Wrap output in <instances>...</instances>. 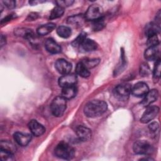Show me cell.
Returning <instances> with one entry per match:
<instances>
[{
	"label": "cell",
	"instance_id": "obj_27",
	"mask_svg": "<svg viewBox=\"0 0 161 161\" xmlns=\"http://www.w3.org/2000/svg\"><path fill=\"white\" fill-rule=\"evenodd\" d=\"M160 58H158L156 60V62L155 64L154 69H153V77L155 81H157L160 76Z\"/></svg>",
	"mask_w": 161,
	"mask_h": 161
},
{
	"label": "cell",
	"instance_id": "obj_28",
	"mask_svg": "<svg viewBox=\"0 0 161 161\" xmlns=\"http://www.w3.org/2000/svg\"><path fill=\"white\" fill-rule=\"evenodd\" d=\"M104 26V21L103 17L96 20H94L92 23V29L94 31H99Z\"/></svg>",
	"mask_w": 161,
	"mask_h": 161
},
{
	"label": "cell",
	"instance_id": "obj_23",
	"mask_svg": "<svg viewBox=\"0 0 161 161\" xmlns=\"http://www.w3.org/2000/svg\"><path fill=\"white\" fill-rule=\"evenodd\" d=\"M58 35L64 38H69L72 33L71 29L66 26H60L57 29Z\"/></svg>",
	"mask_w": 161,
	"mask_h": 161
},
{
	"label": "cell",
	"instance_id": "obj_24",
	"mask_svg": "<svg viewBox=\"0 0 161 161\" xmlns=\"http://www.w3.org/2000/svg\"><path fill=\"white\" fill-rule=\"evenodd\" d=\"M1 150H6L14 153L16 150L14 145L8 141H1Z\"/></svg>",
	"mask_w": 161,
	"mask_h": 161
},
{
	"label": "cell",
	"instance_id": "obj_2",
	"mask_svg": "<svg viewBox=\"0 0 161 161\" xmlns=\"http://www.w3.org/2000/svg\"><path fill=\"white\" fill-rule=\"evenodd\" d=\"M54 152L57 157L65 160L72 159L75 155L74 149L68 143L64 142H60L56 146Z\"/></svg>",
	"mask_w": 161,
	"mask_h": 161
},
{
	"label": "cell",
	"instance_id": "obj_30",
	"mask_svg": "<svg viewBox=\"0 0 161 161\" xmlns=\"http://www.w3.org/2000/svg\"><path fill=\"white\" fill-rule=\"evenodd\" d=\"M86 38V34L84 32L80 33L79 36L72 42V44L74 47H79L80 44L82 43V42Z\"/></svg>",
	"mask_w": 161,
	"mask_h": 161
},
{
	"label": "cell",
	"instance_id": "obj_11",
	"mask_svg": "<svg viewBox=\"0 0 161 161\" xmlns=\"http://www.w3.org/2000/svg\"><path fill=\"white\" fill-rule=\"evenodd\" d=\"M28 128L31 133L36 136L42 135L45 131V127L42 124L38 123L36 120L35 119L31 120L29 122Z\"/></svg>",
	"mask_w": 161,
	"mask_h": 161
},
{
	"label": "cell",
	"instance_id": "obj_22",
	"mask_svg": "<svg viewBox=\"0 0 161 161\" xmlns=\"http://www.w3.org/2000/svg\"><path fill=\"white\" fill-rule=\"evenodd\" d=\"M16 34L30 40H33L35 37L33 31L31 30L28 28H19L16 30Z\"/></svg>",
	"mask_w": 161,
	"mask_h": 161
},
{
	"label": "cell",
	"instance_id": "obj_19",
	"mask_svg": "<svg viewBox=\"0 0 161 161\" xmlns=\"http://www.w3.org/2000/svg\"><path fill=\"white\" fill-rule=\"evenodd\" d=\"M55 28V24L53 23H48L39 26L36 30L38 35L40 36L46 35L52 32Z\"/></svg>",
	"mask_w": 161,
	"mask_h": 161
},
{
	"label": "cell",
	"instance_id": "obj_13",
	"mask_svg": "<svg viewBox=\"0 0 161 161\" xmlns=\"http://www.w3.org/2000/svg\"><path fill=\"white\" fill-rule=\"evenodd\" d=\"M76 134L79 139L82 142H86L91 137V130L84 126H79L76 128Z\"/></svg>",
	"mask_w": 161,
	"mask_h": 161
},
{
	"label": "cell",
	"instance_id": "obj_20",
	"mask_svg": "<svg viewBox=\"0 0 161 161\" xmlns=\"http://www.w3.org/2000/svg\"><path fill=\"white\" fill-rule=\"evenodd\" d=\"M160 25L156 23H150L146 26L145 33L147 37L157 35L160 31Z\"/></svg>",
	"mask_w": 161,
	"mask_h": 161
},
{
	"label": "cell",
	"instance_id": "obj_31",
	"mask_svg": "<svg viewBox=\"0 0 161 161\" xmlns=\"http://www.w3.org/2000/svg\"><path fill=\"white\" fill-rule=\"evenodd\" d=\"M14 153L6 151L1 150V158L3 160L6 161H10L14 160Z\"/></svg>",
	"mask_w": 161,
	"mask_h": 161
},
{
	"label": "cell",
	"instance_id": "obj_3",
	"mask_svg": "<svg viewBox=\"0 0 161 161\" xmlns=\"http://www.w3.org/2000/svg\"><path fill=\"white\" fill-rule=\"evenodd\" d=\"M66 100L62 96H57L53 99L50 105V109L54 116L60 117L63 115L66 109Z\"/></svg>",
	"mask_w": 161,
	"mask_h": 161
},
{
	"label": "cell",
	"instance_id": "obj_6",
	"mask_svg": "<svg viewBox=\"0 0 161 161\" xmlns=\"http://www.w3.org/2000/svg\"><path fill=\"white\" fill-rule=\"evenodd\" d=\"M159 112V108L157 106H148L143 113L140 121L142 123H147L153 120L158 114Z\"/></svg>",
	"mask_w": 161,
	"mask_h": 161
},
{
	"label": "cell",
	"instance_id": "obj_39",
	"mask_svg": "<svg viewBox=\"0 0 161 161\" xmlns=\"http://www.w3.org/2000/svg\"><path fill=\"white\" fill-rule=\"evenodd\" d=\"M45 1H37V0H35V1H29V3L31 5H36L39 3H43Z\"/></svg>",
	"mask_w": 161,
	"mask_h": 161
},
{
	"label": "cell",
	"instance_id": "obj_38",
	"mask_svg": "<svg viewBox=\"0 0 161 161\" xmlns=\"http://www.w3.org/2000/svg\"><path fill=\"white\" fill-rule=\"evenodd\" d=\"M6 44V37L3 35L1 36V47H3Z\"/></svg>",
	"mask_w": 161,
	"mask_h": 161
},
{
	"label": "cell",
	"instance_id": "obj_36",
	"mask_svg": "<svg viewBox=\"0 0 161 161\" xmlns=\"http://www.w3.org/2000/svg\"><path fill=\"white\" fill-rule=\"evenodd\" d=\"M158 124L157 122H152L148 126L150 131L152 133H155L158 130Z\"/></svg>",
	"mask_w": 161,
	"mask_h": 161
},
{
	"label": "cell",
	"instance_id": "obj_21",
	"mask_svg": "<svg viewBox=\"0 0 161 161\" xmlns=\"http://www.w3.org/2000/svg\"><path fill=\"white\" fill-rule=\"evenodd\" d=\"M75 72L77 74L84 78L88 77L90 75V72L89 70V69L82 62H80L77 64Z\"/></svg>",
	"mask_w": 161,
	"mask_h": 161
},
{
	"label": "cell",
	"instance_id": "obj_18",
	"mask_svg": "<svg viewBox=\"0 0 161 161\" xmlns=\"http://www.w3.org/2000/svg\"><path fill=\"white\" fill-rule=\"evenodd\" d=\"M77 94V88L75 86H70L62 87V96L65 99H70L74 97Z\"/></svg>",
	"mask_w": 161,
	"mask_h": 161
},
{
	"label": "cell",
	"instance_id": "obj_14",
	"mask_svg": "<svg viewBox=\"0 0 161 161\" xmlns=\"http://www.w3.org/2000/svg\"><path fill=\"white\" fill-rule=\"evenodd\" d=\"M158 97V92L157 89H152L145 94L144 99L142 102L143 106H148L150 104L157 99Z\"/></svg>",
	"mask_w": 161,
	"mask_h": 161
},
{
	"label": "cell",
	"instance_id": "obj_7",
	"mask_svg": "<svg viewBox=\"0 0 161 161\" xmlns=\"http://www.w3.org/2000/svg\"><path fill=\"white\" fill-rule=\"evenodd\" d=\"M131 86L129 84H122L117 86L114 89L115 96L119 99H126L131 93Z\"/></svg>",
	"mask_w": 161,
	"mask_h": 161
},
{
	"label": "cell",
	"instance_id": "obj_17",
	"mask_svg": "<svg viewBox=\"0 0 161 161\" xmlns=\"http://www.w3.org/2000/svg\"><path fill=\"white\" fill-rule=\"evenodd\" d=\"M97 47V43L94 40L89 38H86L79 46L80 50L86 52L94 51L96 50Z\"/></svg>",
	"mask_w": 161,
	"mask_h": 161
},
{
	"label": "cell",
	"instance_id": "obj_32",
	"mask_svg": "<svg viewBox=\"0 0 161 161\" xmlns=\"http://www.w3.org/2000/svg\"><path fill=\"white\" fill-rule=\"evenodd\" d=\"M150 73V69L148 65L146 63L142 64L140 67V74L143 77H145L148 75Z\"/></svg>",
	"mask_w": 161,
	"mask_h": 161
},
{
	"label": "cell",
	"instance_id": "obj_12",
	"mask_svg": "<svg viewBox=\"0 0 161 161\" xmlns=\"http://www.w3.org/2000/svg\"><path fill=\"white\" fill-rule=\"evenodd\" d=\"M14 140L19 145L22 147L26 146L31 139V136L28 133H23L21 132H16L14 135Z\"/></svg>",
	"mask_w": 161,
	"mask_h": 161
},
{
	"label": "cell",
	"instance_id": "obj_33",
	"mask_svg": "<svg viewBox=\"0 0 161 161\" xmlns=\"http://www.w3.org/2000/svg\"><path fill=\"white\" fill-rule=\"evenodd\" d=\"M147 44L148 47L158 46V45L159 44V40H158V38L157 35L148 37V40H147Z\"/></svg>",
	"mask_w": 161,
	"mask_h": 161
},
{
	"label": "cell",
	"instance_id": "obj_10",
	"mask_svg": "<svg viewBox=\"0 0 161 161\" xmlns=\"http://www.w3.org/2000/svg\"><path fill=\"white\" fill-rule=\"evenodd\" d=\"M77 82V76L74 74L63 75L58 79V84L60 87H64L70 86H75Z\"/></svg>",
	"mask_w": 161,
	"mask_h": 161
},
{
	"label": "cell",
	"instance_id": "obj_37",
	"mask_svg": "<svg viewBox=\"0 0 161 161\" xmlns=\"http://www.w3.org/2000/svg\"><path fill=\"white\" fill-rule=\"evenodd\" d=\"M37 18V14L36 13H31L30 15H28L27 19H29V21H32Z\"/></svg>",
	"mask_w": 161,
	"mask_h": 161
},
{
	"label": "cell",
	"instance_id": "obj_16",
	"mask_svg": "<svg viewBox=\"0 0 161 161\" xmlns=\"http://www.w3.org/2000/svg\"><path fill=\"white\" fill-rule=\"evenodd\" d=\"M45 47L46 50L50 53L56 54L61 52V47L60 45L52 39H47L45 43Z\"/></svg>",
	"mask_w": 161,
	"mask_h": 161
},
{
	"label": "cell",
	"instance_id": "obj_34",
	"mask_svg": "<svg viewBox=\"0 0 161 161\" xmlns=\"http://www.w3.org/2000/svg\"><path fill=\"white\" fill-rule=\"evenodd\" d=\"M57 4V6L64 8V7H67L69 6H71L74 1H70V0H64V1H57L55 2Z\"/></svg>",
	"mask_w": 161,
	"mask_h": 161
},
{
	"label": "cell",
	"instance_id": "obj_9",
	"mask_svg": "<svg viewBox=\"0 0 161 161\" xmlns=\"http://www.w3.org/2000/svg\"><path fill=\"white\" fill-rule=\"evenodd\" d=\"M55 67L60 74L65 75L70 72L72 69V65L66 60L60 58L56 61L55 64Z\"/></svg>",
	"mask_w": 161,
	"mask_h": 161
},
{
	"label": "cell",
	"instance_id": "obj_8",
	"mask_svg": "<svg viewBox=\"0 0 161 161\" xmlns=\"http://www.w3.org/2000/svg\"><path fill=\"white\" fill-rule=\"evenodd\" d=\"M149 88L148 85L143 82H139L136 83L133 87H131V93L136 97H143L148 92Z\"/></svg>",
	"mask_w": 161,
	"mask_h": 161
},
{
	"label": "cell",
	"instance_id": "obj_26",
	"mask_svg": "<svg viewBox=\"0 0 161 161\" xmlns=\"http://www.w3.org/2000/svg\"><path fill=\"white\" fill-rule=\"evenodd\" d=\"M84 19H85L84 16H83L82 14H77V15H74L69 17L67 19V22L70 24L77 25L80 23L81 24Z\"/></svg>",
	"mask_w": 161,
	"mask_h": 161
},
{
	"label": "cell",
	"instance_id": "obj_35",
	"mask_svg": "<svg viewBox=\"0 0 161 161\" xmlns=\"http://www.w3.org/2000/svg\"><path fill=\"white\" fill-rule=\"evenodd\" d=\"M4 4L9 9H13L16 6V2L13 0H8V1H3Z\"/></svg>",
	"mask_w": 161,
	"mask_h": 161
},
{
	"label": "cell",
	"instance_id": "obj_29",
	"mask_svg": "<svg viewBox=\"0 0 161 161\" xmlns=\"http://www.w3.org/2000/svg\"><path fill=\"white\" fill-rule=\"evenodd\" d=\"M100 60L97 58H94V59H86L85 60L82 61V62L89 69L91 68H93L97 65L99 63Z\"/></svg>",
	"mask_w": 161,
	"mask_h": 161
},
{
	"label": "cell",
	"instance_id": "obj_5",
	"mask_svg": "<svg viewBox=\"0 0 161 161\" xmlns=\"http://www.w3.org/2000/svg\"><path fill=\"white\" fill-rule=\"evenodd\" d=\"M103 16V9L98 4H92L87 9L84 17L88 21H94L99 19Z\"/></svg>",
	"mask_w": 161,
	"mask_h": 161
},
{
	"label": "cell",
	"instance_id": "obj_4",
	"mask_svg": "<svg viewBox=\"0 0 161 161\" xmlns=\"http://www.w3.org/2000/svg\"><path fill=\"white\" fill-rule=\"evenodd\" d=\"M133 149L135 153L139 155H148L153 151L152 146L145 140H138L135 142Z\"/></svg>",
	"mask_w": 161,
	"mask_h": 161
},
{
	"label": "cell",
	"instance_id": "obj_15",
	"mask_svg": "<svg viewBox=\"0 0 161 161\" xmlns=\"http://www.w3.org/2000/svg\"><path fill=\"white\" fill-rule=\"evenodd\" d=\"M145 58L149 61L157 60L159 56V49L158 46L148 47L144 53Z\"/></svg>",
	"mask_w": 161,
	"mask_h": 161
},
{
	"label": "cell",
	"instance_id": "obj_1",
	"mask_svg": "<svg viewBox=\"0 0 161 161\" xmlns=\"http://www.w3.org/2000/svg\"><path fill=\"white\" fill-rule=\"evenodd\" d=\"M107 104L101 100H92L87 103L84 108V112L89 118H96L102 115L106 112Z\"/></svg>",
	"mask_w": 161,
	"mask_h": 161
},
{
	"label": "cell",
	"instance_id": "obj_25",
	"mask_svg": "<svg viewBox=\"0 0 161 161\" xmlns=\"http://www.w3.org/2000/svg\"><path fill=\"white\" fill-rule=\"evenodd\" d=\"M64 12V8H62L58 6H57L51 11L50 14V19H53L58 18L63 15Z\"/></svg>",
	"mask_w": 161,
	"mask_h": 161
}]
</instances>
